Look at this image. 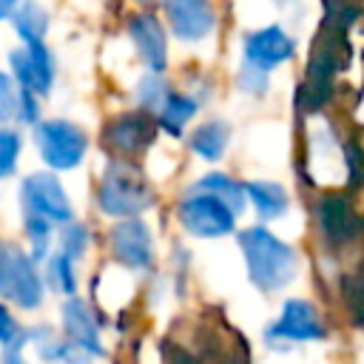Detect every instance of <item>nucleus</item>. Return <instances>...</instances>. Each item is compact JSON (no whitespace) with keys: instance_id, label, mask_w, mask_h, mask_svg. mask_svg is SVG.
<instances>
[{"instance_id":"22","label":"nucleus","mask_w":364,"mask_h":364,"mask_svg":"<svg viewBox=\"0 0 364 364\" xmlns=\"http://www.w3.org/2000/svg\"><path fill=\"white\" fill-rule=\"evenodd\" d=\"M46 279H48V284L54 287V290H60V293H74V259L71 256H65L63 250L57 253V256H51L48 259V267H46Z\"/></svg>"},{"instance_id":"24","label":"nucleus","mask_w":364,"mask_h":364,"mask_svg":"<svg viewBox=\"0 0 364 364\" xmlns=\"http://www.w3.org/2000/svg\"><path fill=\"white\" fill-rule=\"evenodd\" d=\"M28 341L37 347V353H40L46 361H60V358H65V353H68V344H65L60 336H54L48 327H34V330L28 333Z\"/></svg>"},{"instance_id":"10","label":"nucleus","mask_w":364,"mask_h":364,"mask_svg":"<svg viewBox=\"0 0 364 364\" xmlns=\"http://www.w3.org/2000/svg\"><path fill=\"white\" fill-rule=\"evenodd\" d=\"M111 250L114 256L134 267V270H148L154 262V242H151V230L142 219L128 216L125 222L111 228Z\"/></svg>"},{"instance_id":"21","label":"nucleus","mask_w":364,"mask_h":364,"mask_svg":"<svg viewBox=\"0 0 364 364\" xmlns=\"http://www.w3.org/2000/svg\"><path fill=\"white\" fill-rule=\"evenodd\" d=\"M171 94H173V91H171V85L159 77V71H154V74L142 77V80H139V85H136V100L142 102V108L156 111V114H159V108L165 105V100H168Z\"/></svg>"},{"instance_id":"13","label":"nucleus","mask_w":364,"mask_h":364,"mask_svg":"<svg viewBox=\"0 0 364 364\" xmlns=\"http://www.w3.org/2000/svg\"><path fill=\"white\" fill-rule=\"evenodd\" d=\"M128 34L142 57V63L151 71H162L165 68V31L162 23L151 14V11H139L128 20Z\"/></svg>"},{"instance_id":"16","label":"nucleus","mask_w":364,"mask_h":364,"mask_svg":"<svg viewBox=\"0 0 364 364\" xmlns=\"http://www.w3.org/2000/svg\"><path fill=\"white\" fill-rule=\"evenodd\" d=\"M245 193L247 199L253 202L259 219H279L284 216L290 199H287V191L279 185V182H247L245 185Z\"/></svg>"},{"instance_id":"27","label":"nucleus","mask_w":364,"mask_h":364,"mask_svg":"<svg viewBox=\"0 0 364 364\" xmlns=\"http://www.w3.org/2000/svg\"><path fill=\"white\" fill-rule=\"evenodd\" d=\"M17 154H20V136L9 128H0V179L11 176L17 165Z\"/></svg>"},{"instance_id":"7","label":"nucleus","mask_w":364,"mask_h":364,"mask_svg":"<svg viewBox=\"0 0 364 364\" xmlns=\"http://www.w3.org/2000/svg\"><path fill=\"white\" fill-rule=\"evenodd\" d=\"M20 202L26 208V213H34V216H43L48 219L51 225H63V222H71V202L60 185V179L54 173H31L23 179V188H20Z\"/></svg>"},{"instance_id":"32","label":"nucleus","mask_w":364,"mask_h":364,"mask_svg":"<svg viewBox=\"0 0 364 364\" xmlns=\"http://www.w3.org/2000/svg\"><path fill=\"white\" fill-rule=\"evenodd\" d=\"M20 350H6V358H3V364H26L20 355H17Z\"/></svg>"},{"instance_id":"31","label":"nucleus","mask_w":364,"mask_h":364,"mask_svg":"<svg viewBox=\"0 0 364 364\" xmlns=\"http://www.w3.org/2000/svg\"><path fill=\"white\" fill-rule=\"evenodd\" d=\"M14 9H17V0H0V17H11Z\"/></svg>"},{"instance_id":"18","label":"nucleus","mask_w":364,"mask_h":364,"mask_svg":"<svg viewBox=\"0 0 364 364\" xmlns=\"http://www.w3.org/2000/svg\"><path fill=\"white\" fill-rule=\"evenodd\" d=\"M11 23L17 28V34L26 43H43L46 31H48V14L40 3L34 0H23V6H17L11 11Z\"/></svg>"},{"instance_id":"9","label":"nucleus","mask_w":364,"mask_h":364,"mask_svg":"<svg viewBox=\"0 0 364 364\" xmlns=\"http://www.w3.org/2000/svg\"><path fill=\"white\" fill-rule=\"evenodd\" d=\"M242 51H245V65L267 74L296 54V40L282 26H267V28L250 31L242 43Z\"/></svg>"},{"instance_id":"6","label":"nucleus","mask_w":364,"mask_h":364,"mask_svg":"<svg viewBox=\"0 0 364 364\" xmlns=\"http://www.w3.org/2000/svg\"><path fill=\"white\" fill-rule=\"evenodd\" d=\"M179 222L193 233V236H225L236 228V213L216 196L205 191H188V196L179 202Z\"/></svg>"},{"instance_id":"20","label":"nucleus","mask_w":364,"mask_h":364,"mask_svg":"<svg viewBox=\"0 0 364 364\" xmlns=\"http://www.w3.org/2000/svg\"><path fill=\"white\" fill-rule=\"evenodd\" d=\"M196 114V102L191 100V97H182V94H171L168 100H165V105L159 108V125L165 128V131H171V134H182V128H185V122L191 119Z\"/></svg>"},{"instance_id":"17","label":"nucleus","mask_w":364,"mask_h":364,"mask_svg":"<svg viewBox=\"0 0 364 364\" xmlns=\"http://www.w3.org/2000/svg\"><path fill=\"white\" fill-rule=\"evenodd\" d=\"M193 191H205V193H210V196L222 199L233 213H242V210H245V199H247L245 185H239V182H236V179H230L228 173L213 171V173L202 176V179L193 185Z\"/></svg>"},{"instance_id":"34","label":"nucleus","mask_w":364,"mask_h":364,"mask_svg":"<svg viewBox=\"0 0 364 364\" xmlns=\"http://www.w3.org/2000/svg\"><path fill=\"white\" fill-rule=\"evenodd\" d=\"M279 3H284V0H279Z\"/></svg>"},{"instance_id":"12","label":"nucleus","mask_w":364,"mask_h":364,"mask_svg":"<svg viewBox=\"0 0 364 364\" xmlns=\"http://www.w3.org/2000/svg\"><path fill=\"white\" fill-rule=\"evenodd\" d=\"M171 28L182 40H202L216 26V11L210 0H165Z\"/></svg>"},{"instance_id":"11","label":"nucleus","mask_w":364,"mask_h":364,"mask_svg":"<svg viewBox=\"0 0 364 364\" xmlns=\"http://www.w3.org/2000/svg\"><path fill=\"white\" fill-rule=\"evenodd\" d=\"M11 71L23 91L48 94L54 82V63L43 43H26L23 48L11 51Z\"/></svg>"},{"instance_id":"19","label":"nucleus","mask_w":364,"mask_h":364,"mask_svg":"<svg viewBox=\"0 0 364 364\" xmlns=\"http://www.w3.org/2000/svg\"><path fill=\"white\" fill-rule=\"evenodd\" d=\"M228 142H230V128L225 122H208V125H199L191 134L193 154H199L202 159H210V162L225 154Z\"/></svg>"},{"instance_id":"33","label":"nucleus","mask_w":364,"mask_h":364,"mask_svg":"<svg viewBox=\"0 0 364 364\" xmlns=\"http://www.w3.org/2000/svg\"><path fill=\"white\" fill-rule=\"evenodd\" d=\"M139 3H151V0H139Z\"/></svg>"},{"instance_id":"23","label":"nucleus","mask_w":364,"mask_h":364,"mask_svg":"<svg viewBox=\"0 0 364 364\" xmlns=\"http://www.w3.org/2000/svg\"><path fill=\"white\" fill-rule=\"evenodd\" d=\"M26 236H28V245H31V259L34 262L46 259L48 245H51V222L43 219V216L26 213Z\"/></svg>"},{"instance_id":"29","label":"nucleus","mask_w":364,"mask_h":364,"mask_svg":"<svg viewBox=\"0 0 364 364\" xmlns=\"http://www.w3.org/2000/svg\"><path fill=\"white\" fill-rule=\"evenodd\" d=\"M239 85H242L247 94H264V88H267V74L259 71V68L245 65L242 74H239Z\"/></svg>"},{"instance_id":"1","label":"nucleus","mask_w":364,"mask_h":364,"mask_svg":"<svg viewBox=\"0 0 364 364\" xmlns=\"http://www.w3.org/2000/svg\"><path fill=\"white\" fill-rule=\"evenodd\" d=\"M239 247L245 253L250 282L264 293H276V290L287 287L299 273L296 250L262 225L242 230L239 233Z\"/></svg>"},{"instance_id":"30","label":"nucleus","mask_w":364,"mask_h":364,"mask_svg":"<svg viewBox=\"0 0 364 364\" xmlns=\"http://www.w3.org/2000/svg\"><path fill=\"white\" fill-rule=\"evenodd\" d=\"M34 97L37 94H31V91H20V97H17V119L20 122H34L37 119L40 105L34 102Z\"/></svg>"},{"instance_id":"3","label":"nucleus","mask_w":364,"mask_h":364,"mask_svg":"<svg viewBox=\"0 0 364 364\" xmlns=\"http://www.w3.org/2000/svg\"><path fill=\"white\" fill-rule=\"evenodd\" d=\"M0 296L23 310H34L43 301V279L37 262L11 242H0Z\"/></svg>"},{"instance_id":"14","label":"nucleus","mask_w":364,"mask_h":364,"mask_svg":"<svg viewBox=\"0 0 364 364\" xmlns=\"http://www.w3.org/2000/svg\"><path fill=\"white\" fill-rule=\"evenodd\" d=\"M63 316V330L68 336V341L91 355H100L102 353V341H100V330H97V321L91 316V307L80 299H68L60 310Z\"/></svg>"},{"instance_id":"25","label":"nucleus","mask_w":364,"mask_h":364,"mask_svg":"<svg viewBox=\"0 0 364 364\" xmlns=\"http://www.w3.org/2000/svg\"><path fill=\"white\" fill-rule=\"evenodd\" d=\"M88 245V230L77 222H63V230H60V250L71 259H77Z\"/></svg>"},{"instance_id":"15","label":"nucleus","mask_w":364,"mask_h":364,"mask_svg":"<svg viewBox=\"0 0 364 364\" xmlns=\"http://www.w3.org/2000/svg\"><path fill=\"white\" fill-rule=\"evenodd\" d=\"M316 222L324 233L327 242H344L353 230V213H350V205L338 196H327L316 205Z\"/></svg>"},{"instance_id":"28","label":"nucleus","mask_w":364,"mask_h":364,"mask_svg":"<svg viewBox=\"0 0 364 364\" xmlns=\"http://www.w3.org/2000/svg\"><path fill=\"white\" fill-rule=\"evenodd\" d=\"M17 97H20V94L14 91L11 80H9L6 74H0V122L17 117Z\"/></svg>"},{"instance_id":"2","label":"nucleus","mask_w":364,"mask_h":364,"mask_svg":"<svg viewBox=\"0 0 364 364\" xmlns=\"http://www.w3.org/2000/svg\"><path fill=\"white\" fill-rule=\"evenodd\" d=\"M97 202L108 216H139L145 208H151L154 191L136 165L125 159H114L102 173Z\"/></svg>"},{"instance_id":"4","label":"nucleus","mask_w":364,"mask_h":364,"mask_svg":"<svg viewBox=\"0 0 364 364\" xmlns=\"http://www.w3.org/2000/svg\"><path fill=\"white\" fill-rule=\"evenodd\" d=\"M34 142H37V151L46 159V165L54 171H68V168L80 165V159L85 156V148H88L85 131L65 119L37 122Z\"/></svg>"},{"instance_id":"26","label":"nucleus","mask_w":364,"mask_h":364,"mask_svg":"<svg viewBox=\"0 0 364 364\" xmlns=\"http://www.w3.org/2000/svg\"><path fill=\"white\" fill-rule=\"evenodd\" d=\"M28 341V333H23V327L14 321V316L0 304V344L6 350H20Z\"/></svg>"},{"instance_id":"8","label":"nucleus","mask_w":364,"mask_h":364,"mask_svg":"<svg viewBox=\"0 0 364 364\" xmlns=\"http://www.w3.org/2000/svg\"><path fill=\"white\" fill-rule=\"evenodd\" d=\"M156 128L159 125L145 111H125L108 119V125L102 128V145L119 156H134L154 142Z\"/></svg>"},{"instance_id":"5","label":"nucleus","mask_w":364,"mask_h":364,"mask_svg":"<svg viewBox=\"0 0 364 364\" xmlns=\"http://www.w3.org/2000/svg\"><path fill=\"white\" fill-rule=\"evenodd\" d=\"M264 338L273 347H287V344H299V341H321V338H327V327L310 301L287 299L282 304L279 318L267 327Z\"/></svg>"}]
</instances>
